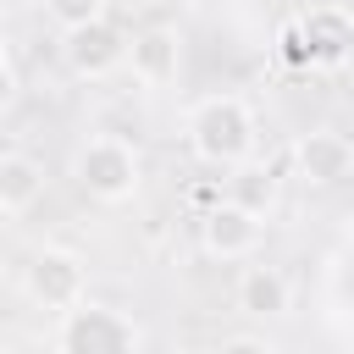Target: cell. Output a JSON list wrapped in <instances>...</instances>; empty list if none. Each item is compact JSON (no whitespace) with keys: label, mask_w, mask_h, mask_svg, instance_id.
I'll return each instance as SVG.
<instances>
[{"label":"cell","mask_w":354,"mask_h":354,"mask_svg":"<svg viewBox=\"0 0 354 354\" xmlns=\"http://www.w3.org/2000/svg\"><path fill=\"white\" fill-rule=\"evenodd\" d=\"M105 6H111V0H44V17L66 33V28H83V22L105 17Z\"/></svg>","instance_id":"obj_13"},{"label":"cell","mask_w":354,"mask_h":354,"mask_svg":"<svg viewBox=\"0 0 354 354\" xmlns=\"http://www.w3.org/2000/svg\"><path fill=\"white\" fill-rule=\"evenodd\" d=\"M6 55H11V39H6V28H0V61H6Z\"/></svg>","instance_id":"obj_17"},{"label":"cell","mask_w":354,"mask_h":354,"mask_svg":"<svg viewBox=\"0 0 354 354\" xmlns=\"http://www.w3.org/2000/svg\"><path fill=\"white\" fill-rule=\"evenodd\" d=\"M254 138H260V127H254L249 100H238V94H205V100H194V111H188V149L205 166L232 171L238 160L254 155Z\"/></svg>","instance_id":"obj_1"},{"label":"cell","mask_w":354,"mask_h":354,"mask_svg":"<svg viewBox=\"0 0 354 354\" xmlns=\"http://www.w3.org/2000/svg\"><path fill=\"white\" fill-rule=\"evenodd\" d=\"M232 299H238V310H243V315H254V321H277V315H288V310H293V282H288L277 266L254 260V266H243V271H238Z\"/></svg>","instance_id":"obj_9"},{"label":"cell","mask_w":354,"mask_h":354,"mask_svg":"<svg viewBox=\"0 0 354 354\" xmlns=\"http://www.w3.org/2000/svg\"><path fill=\"white\" fill-rule=\"evenodd\" d=\"M22 293L39 304V310H72L77 299H88V266L72 254V249H39L22 271Z\"/></svg>","instance_id":"obj_4"},{"label":"cell","mask_w":354,"mask_h":354,"mask_svg":"<svg viewBox=\"0 0 354 354\" xmlns=\"http://www.w3.org/2000/svg\"><path fill=\"white\" fill-rule=\"evenodd\" d=\"M227 199H238V205L271 216V205H277V177H271L266 166H254V155H249V160L232 166V188H227Z\"/></svg>","instance_id":"obj_12"},{"label":"cell","mask_w":354,"mask_h":354,"mask_svg":"<svg viewBox=\"0 0 354 354\" xmlns=\"http://www.w3.org/2000/svg\"><path fill=\"white\" fill-rule=\"evenodd\" d=\"M17 100H22V77L11 72V61H0V116H6Z\"/></svg>","instance_id":"obj_16"},{"label":"cell","mask_w":354,"mask_h":354,"mask_svg":"<svg viewBox=\"0 0 354 354\" xmlns=\"http://www.w3.org/2000/svg\"><path fill=\"white\" fill-rule=\"evenodd\" d=\"M116 6H149V0H116Z\"/></svg>","instance_id":"obj_18"},{"label":"cell","mask_w":354,"mask_h":354,"mask_svg":"<svg viewBox=\"0 0 354 354\" xmlns=\"http://www.w3.org/2000/svg\"><path fill=\"white\" fill-rule=\"evenodd\" d=\"M293 166H299L304 183L332 188V183H343V177L354 171V144H348L337 127H310V133L293 144Z\"/></svg>","instance_id":"obj_8"},{"label":"cell","mask_w":354,"mask_h":354,"mask_svg":"<svg viewBox=\"0 0 354 354\" xmlns=\"http://www.w3.org/2000/svg\"><path fill=\"white\" fill-rule=\"evenodd\" d=\"M277 55H282L288 66H310V44H304L299 22H282V33H277Z\"/></svg>","instance_id":"obj_14"},{"label":"cell","mask_w":354,"mask_h":354,"mask_svg":"<svg viewBox=\"0 0 354 354\" xmlns=\"http://www.w3.org/2000/svg\"><path fill=\"white\" fill-rule=\"evenodd\" d=\"M61 55H66L72 77H83V83H105L111 72L127 66V33H122L116 22H105V17H94V22H83V28H66Z\"/></svg>","instance_id":"obj_5"},{"label":"cell","mask_w":354,"mask_h":354,"mask_svg":"<svg viewBox=\"0 0 354 354\" xmlns=\"http://www.w3.org/2000/svg\"><path fill=\"white\" fill-rule=\"evenodd\" d=\"M299 33H304V44H310V66H321V72H343V66H354V11L348 6H304L299 17Z\"/></svg>","instance_id":"obj_7"},{"label":"cell","mask_w":354,"mask_h":354,"mask_svg":"<svg viewBox=\"0 0 354 354\" xmlns=\"http://www.w3.org/2000/svg\"><path fill=\"white\" fill-rule=\"evenodd\" d=\"M138 343H144V332L133 315H122L111 304H88V299L61 310V326H55L61 354H133Z\"/></svg>","instance_id":"obj_3"},{"label":"cell","mask_w":354,"mask_h":354,"mask_svg":"<svg viewBox=\"0 0 354 354\" xmlns=\"http://www.w3.org/2000/svg\"><path fill=\"white\" fill-rule=\"evenodd\" d=\"M221 348H227V354H271L277 343H271L266 332H232V337H221Z\"/></svg>","instance_id":"obj_15"},{"label":"cell","mask_w":354,"mask_h":354,"mask_svg":"<svg viewBox=\"0 0 354 354\" xmlns=\"http://www.w3.org/2000/svg\"><path fill=\"white\" fill-rule=\"evenodd\" d=\"M260 238H266V216L238 199H216L199 221V243L210 260H254Z\"/></svg>","instance_id":"obj_6"},{"label":"cell","mask_w":354,"mask_h":354,"mask_svg":"<svg viewBox=\"0 0 354 354\" xmlns=\"http://www.w3.org/2000/svg\"><path fill=\"white\" fill-rule=\"evenodd\" d=\"M72 177H77V188H83L94 205H127V199L138 194V183H144V160H138V149H133L127 138L94 133V138L77 144Z\"/></svg>","instance_id":"obj_2"},{"label":"cell","mask_w":354,"mask_h":354,"mask_svg":"<svg viewBox=\"0 0 354 354\" xmlns=\"http://www.w3.org/2000/svg\"><path fill=\"white\" fill-rule=\"evenodd\" d=\"M127 66L144 88H166L183 66V44H177V28H144L138 39H127Z\"/></svg>","instance_id":"obj_10"},{"label":"cell","mask_w":354,"mask_h":354,"mask_svg":"<svg viewBox=\"0 0 354 354\" xmlns=\"http://www.w3.org/2000/svg\"><path fill=\"white\" fill-rule=\"evenodd\" d=\"M44 194V166L22 149H6L0 155V216H22L33 210Z\"/></svg>","instance_id":"obj_11"},{"label":"cell","mask_w":354,"mask_h":354,"mask_svg":"<svg viewBox=\"0 0 354 354\" xmlns=\"http://www.w3.org/2000/svg\"><path fill=\"white\" fill-rule=\"evenodd\" d=\"M0 343H6V332H0Z\"/></svg>","instance_id":"obj_19"}]
</instances>
